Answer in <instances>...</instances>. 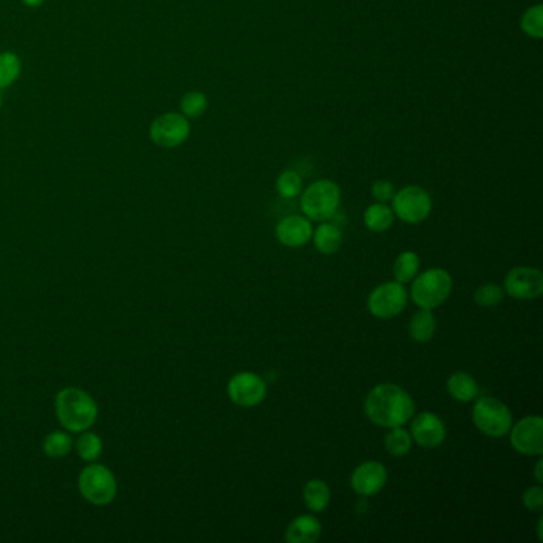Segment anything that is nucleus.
Here are the masks:
<instances>
[{
	"mask_svg": "<svg viewBox=\"0 0 543 543\" xmlns=\"http://www.w3.org/2000/svg\"><path fill=\"white\" fill-rule=\"evenodd\" d=\"M21 60L13 52L0 53V90L15 84L21 74Z\"/></svg>",
	"mask_w": 543,
	"mask_h": 543,
	"instance_id": "obj_24",
	"label": "nucleus"
},
{
	"mask_svg": "<svg viewBox=\"0 0 543 543\" xmlns=\"http://www.w3.org/2000/svg\"><path fill=\"white\" fill-rule=\"evenodd\" d=\"M475 405L472 408V419L475 427L482 434L491 438H500L505 436L513 426V414L510 408L500 402L499 398L483 397L475 398Z\"/></svg>",
	"mask_w": 543,
	"mask_h": 543,
	"instance_id": "obj_5",
	"label": "nucleus"
},
{
	"mask_svg": "<svg viewBox=\"0 0 543 543\" xmlns=\"http://www.w3.org/2000/svg\"><path fill=\"white\" fill-rule=\"evenodd\" d=\"M275 190L283 198H297L303 192V179L295 171H283L275 180Z\"/></svg>",
	"mask_w": 543,
	"mask_h": 543,
	"instance_id": "obj_26",
	"label": "nucleus"
},
{
	"mask_svg": "<svg viewBox=\"0 0 543 543\" xmlns=\"http://www.w3.org/2000/svg\"><path fill=\"white\" fill-rule=\"evenodd\" d=\"M394 219H395V214L392 207L387 206L386 203H375L368 206L363 214L365 227L373 233H384L389 230L390 227L394 225Z\"/></svg>",
	"mask_w": 543,
	"mask_h": 543,
	"instance_id": "obj_21",
	"label": "nucleus"
},
{
	"mask_svg": "<svg viewBox=\"0 0 543 543\" xmlns=\"http://www.w3.org/2000/svg\"><path fill=\"white\" fill-rule=\"evenodd\" d=\"M70 450H72V438L61 430L52 432L44 442V451L48 458H53V459L68 456Z\"/></svg>",
	"mask_w": 543,
	"mask_h": 543,
	"instance_id": "obj_25",
	"label": "nucleus"
},
{
	"mask_svg": "<svg viewBox=\"0 0 543 543\" xmlns=\"http://www.w3.org/2000/svg\"><path fill=\"white\" fill-rule=\"evenodd\" d=\"M504 291L515 299H537L543 293V275L540 269L516 267L510 269L504 281Z\"/></svg>",
	"mask_w": 543,
	"mask_h": 543,
	"instance_id": "obj_12",
	"label": "nucleus"
},
{
	"mask_svg": "<svg viewBox=\"0 0 543 543\" xmlns=\"http://www.w3.org/2000/svg\"><path fill=\"white\" fill-rule=\"evenodd\" d=\"M78 456L86 462H94L100 459V452H102V440L96 434L86 432L77 440Z\"/></svg>",
	"mask_w": 543,
	"mask_h": 543,
	"instance_id": "obj_29",
	"label": "nucleus"
},
{
	"mask_svg": "<svg viewBox=\"0 0 543 543\" xmlns=\"http://www.w3.org/2000/svg\"><path fill=\"white\" fill-rule=\"evenodd\" d=\"M408 305V291L403 283H384L378 285L368 297L367 307L378 319H394Z\"/></svg>",
	"mask_w": 543,
	"mask_h": 543,
	"instance_id": "obj_8",
	"label": "nucleus"
},
{
	"mask_svg": "<svg viewBox=\"0 0 543 543\" xmlns=\"http://www.w3.org/2000/svg\"><path fill=\"white\" fill-rule=\"evenodd\" d=\"M521 29L532 39H542L543 7L540 4L524 12V15L521 18Z\"/></svg>",
	"mask_w": 543,
	"mask_h": 543,
	"instance_id": "obj_27",
	"label": "nucleus"
},
{
	"mask_svg": "<svg viewBox=\"0 0 543 543\" xmlns=\"http://www.w3.org/2000/svg\"><path fill=\"white\" fill-rule=\"evenodd\" d=\"M510 443L513 450L523 456L543 454V421L540 416H526L510 428Z\"/></svg>",
	"mask_w": 543,
	"mask_h": 543,
	"instance_id": "obj_11",
	"label": "nucleus"
},
{
	"mask_svg": "<svg viewBox=\"0 0 543 543\" xmlns=\"http://www.w3.org/2000/svg\"><path fill=\"white\" fill-rule=\"evenodd\" d=\"M384 448L394 458H405L413 448V438L403 426L392 427L384 438Z\"/></svg>",
	"mask_w": 543,
	"mask_h": 543,
	"instance_id": "obj_23",
	"label": "nucleus"
},
{
	"mask_svg": "<svg viewBox=\"0 0 543 543\" xmlns=\"http://www.w3.org/2000/svg\"><path fill=\"white\" fill-rule=\"evenodd\" d=\"M504 295V287L498 283H484L475 291V303L483 307H498L502 303Z\"/></svg>",
	"mask_w": 543,
	"mask_h": 543,
	"instance_id": "obj_30",
	"label": "nucleus"
},
{
	"mask_svg": "<svg viewBox=\"0 0 543 543\" xmlns=\"http://www.w3.org/2000/svg\"><path fill=\"white\" fill-rule=\"evenodd\" d=\"M432 198L422 187L408 185L392 198V211L402 222L421 223L432 212Z\"/></svg>",
	"mask_w": 543,
	"mask_h": 543,
	"instance_id": "obj_7",
	"label": "nucleus"
},
{
	"mask_svg": "<svg viewBox=\"0 0 543 543\" xmlns=\"http://www.w3.org/2000/svg\"><path fill=\"white\" fill-rule=\"evenodd\" d=\"M180 110H182V116H187L188 120L204 116L207 110L206 94L201 92H187L180 100Z\"/></svg>",
	"mask_w": 543,
	"mask_h": 543,
	"instance_id": "obj_28",
	"label": "nucleus"
},
{
	"mask_svg": "<svg viewBox=\"0 0 543 543\" xmlns=\"http://www.w3.org/2000/svg\"><path fill=\"white\" fill-rule=\"evenodd\" d=\"M313 231L311 220L305 215H289L275 225V237L285 247L307 244L313 237Z\"/></svg>",
	"mask_w": 543,
	"mask_h": 543,
	"instance_id": "obj_15",
	"label": "nucleus"
},
{
	"mask_svg": "<svg viewBox=\"0 0 543 543\" xmlns=\"http://www.w3.org/2000/svg\"><path fill=\"white\" fill-rule=\"evenodd\" d=\"M537 534H539V540H542V520L539 521L537 524Z\"/></svg>",
	"mask_w": 543,
	"mask_h": 543,
	"instance_id": "obj_35",
	"label": "nucleus"
},
{
	"mask_svg": "<svg viewBox=\"0 0 543 543\" xmlns=\"http://www.w3.org/2000/svg\"><path fill=\"white\" fill-rule=\"evenodd\" d=\"M523 505L524 508L532 513H540L543 510V490L540 484L531 486L523 492Z\"/></svg>",
	"mask_w": 543,
	"mask_h": 543,
	"instance_id": "obj_31",
	"label": "nucleus"
},
{
	"mask_svg": "<svg viewBox=\"0 0 543 543\" xmlns=\"http://www.w3.org/2000/svg\"><path fill=\"white\" fill-rule=\"evenodd\" d=\"M78 490L90 504L104 507L116 498V480L108 467L90 464L78 476Z\"/></svg>",
	"mask_w": 543,
	"mask_h": 543,
	"instance_id": "obj_6",
	"label": "nucleus"
},
{
	"mask_svg": "<svg viewBox=\"0 0 543 543\" xmlns=\"http://www.w3.org/2000/svg\"><path fill=\"white\" fill-rule=\"evenodd\" d=\"M330 498H331V492H330L329 484L323 480L314 478L305 484L303 500L311 512H323L329 507Z\"/></svg>",
	"mask_w": 543,
	"mask_h": 543,
	"instance_id": "obj_20",
	"label": "nucleus"
},
{
	"mask_svg": "<svg viewBox=\"0 0 543 543\" xmlns=\"http://www.w3.org/2000/svg\"><path fill=\"white\" fill-rule=\"evenodd\" d=\"M26 7L37 8L45 4V0H21Z\"/></svg>",
	"mask_w": 543,
	"mask_h": 543,
	"instance_id": "obj_34",
	"label": "nucleus"
},
{
	"mask_svg": "<svg viewBox=\"0 0 543 543\" xmlns=\"http://www.w3.org/2000/svg\"><path fill=\"white\" fill-rule=\"evenodd\" d=\"M341 203V190L333 180L322 179L309 185L301 193L299 206L301 212L311 222H327L333 219Z\"/></svg>",
	"mask_w": 543,
	"mask_h": 543,
	"instance_id": "obj_3",
	"label": "nucleus"
},
{
	"mask_svg": "<svg viewBox=\"0 0 543 543\" xmlns=\"http://www.w3.org/2000/svg\"><path fill=\"white\" fill-rule=\"evenodd\" d=\"M2 92H0V108H2Z\"/></svg>",
	"mask_w": 543,
	"mask_h": 543,
	"instance_id": "obj_36",
	"label": "nucleus"
},
{
	"mask_svg": "<svg viewBox=\"0 0 543 543\" xmlns=\"http://www.w3.org/2000/svg\"><path fill=\"white\" fill-rule=\"evenodd\" d=\"M411 299L421 309H435L450 299L452 291V277L446 269L430 268L411 281Z\"/></svg>",
	"mask_w": 543,
	"mask_h": 543,
	"instance_id": "obj_4",
	"label": "nucleus"
},
{
	"mask_svg": "<svg viewBox=\"0 0 543 543\" xmlns=\"http://www.w3.org/2000/svg\"><path fill=\"white\" fill-rule=\"evenodd\" d=\"M190 131V122L187 116L169 112L158 116L150 124V139L154 144L163 148H176L188 139Z\"/></svg>",
	"mask_w": 543,
	"mask_h": 543,
	"instance_id": "obj_9",
	"label": "nucleus"
},
{
	"mask_svg": "<svg viewBox=\"0 0 543 543\" xmlns=\"http://www.w3.org/2000/svg\"><path fill=\"white\" fill-rule=\"evenodd\" d=\"M436 319L432 311L421 309L414 314L408 323V331L414 343H428L435 335Z\"/></svg>",
	"mask_w": 543,
	"mask_h": 543,
	"instance_id": "obj_19",
	"label": "nucleus"
},
{
	"mask_svg": "<svg viewBox=\"0 0 543 543\" xmlns=\"http://www.w3.org/2000/svg\"><path fill=\"white\" fill-rule=\"evenodd\" d=\"M311 239L319 252L323 255H333L343 244V231L333 223L321 222V225L313 231Z\"/></svg>",
	"mask_w": 543,
	"mask_h": 543,
	"instance_id": "obj_18",
	"label": "nucleus"
},
{
	"mask_svg": "<svg viewBox=\"0 0 543 543\" xmlns=\"http://www.w3.org/2000/svg\"><path fill=\"white\" fill-rule=\"evenodd\" d=\"M56 414L62 427L70 432H84L98 419V405L84 390L66 387L56 395Z\"/></svg>",
	"mask_w": 543,
	"mask_h": 543,
	"instance_id": "obj_2",
	"label": "nucleus"
},
{
	"mask_svg": "<svg viewBox=\"0 0 543 543\" xmlns=\"http://www.w3.org/2000/svg\"><path fill=\"white\" fill-rule=\"evenodd\" d=\"M387 483V470L378 460L362 462L351 475V488L360 498H371L379 494Z\"/></svg>",
	"mask_w": 543,
	"mask_h": 543,
	"instance_id": "obj_13",
	"label": "nucleus"
},
{
	"mask_svg": "<svg viewBox=\"0 0 543 543\" xmlns=\"http://www.w3.org/2000/svg\"><path fill=\"white\" fill-rule=\"evenodd\" d=\"M410 435L422 448H438L446 438V426L440 416L432 411H422L414 418Z\"/></svg>",
	"mask_w": 543,
	"mask_h": 543,
	"instance_id": "obj_14",
	"label": "nucleus"
},
{
	"mask_svg": "<svg viewBox=\"0 0 543 543\" xmlns=\"http://www.w3.org/2000/svg\"><path fill=\"white\" fill-rule=\"evenodd\" d=\"M368 419L379 427L392 428L405 426L414 416L413 398L397 384H378L368 392L365 400Z\"/></svg>",
	"mask_w": 543,
	"mask_h": 543,
	"instance_id": "obj_1",
	"label": "nucleus"
},
{
	"mask_svg": "<svg viewBox=\"0 0 543 543\" xmlns=\"http://www.w3.org/2000/svg\"><path fill=\"white\" fill-rule=\"evenodd\" d=\"M419 268H421V260H419V255L411 251H405V252L400 253L397 257V260L394 263V277L395 281L400 283H411L416 275H419Z\"/></svg>",
	"mask_w": 543,
	"mask_h": 543,
	"instance_id": "obj_22",
	"label": "nucleus"
},
{
	"mask_svg": "<svg viewBox=\"0 0 543 543\" xmlns=\"http://www.w3.org/2000/svg\"><path fill=\"white\" fill-rule=\"evenodd\" d=\"M395 195L394 185L390 184L389 180H376L375 184L371 185V196L376 199V203H389Z\"/></svg>",
	"mask_w": 543,
	"mask_h": 543,
	"instance_id": "obj_32",
	"label": "nucleus"
},
{
	"mask_svg": "<svg viewBox=\"0 0 543 543\" xmlns=\"http://www.w3.org/2000/svg\"><path fill=\"white\" fill-rule=\"evenodd\" d=\"M542 468L543 460L542 456H540V458H539V460H537L536 470H534V476H536V482L539 483V484H542L543 482Z\"/></svg>",
	"mask_w": 543,
	"mask_h": 543,
	"instance_id": "obj_33",
	"label": "nucleus"
},
{
	"mask_svg": "<svg viewBox=\"0 0 543 543\" xmlns=\"http://www.w3.org/2000/svg\"><path fill=\"white\" fill-rule=\"evenodd\" d=\"M321 521L313 515H299L285 529L283 540L289 543H315L321 539Z\"/></svg>",
	"mask_w": 543,
	"mask_h": 543,
	"instance_id": "obj_16",
	"label": "nucleus"
},
{
	"mask_svg": "<svg viewBox=\"0 0 543 543\" xmlns=\"http://www.w3.org/2000/svg\"><path fill=\"white\" fill-rule=\"evenodd\" d=\"M268 386L260 375L253 371H241L231 378L227 386V394L231 402L243 408L260 405L267 397Z\"/></svg>",
	"mask_w": 543,
	"mask_h": 543,
	"instance_id": "obj_10",
	"label": "nucleus"
},
{
	"mask_svg": "<svg viewBox=\"0 0 543 543\" xmlns=\"http://www.w3.org/2000/svg\"><path fill=\"white\" fill-rule=\"evenodd\" d=\"M446 389L448 394L460 403L474 402L475 398L480 395V386L476 383V379L466 371L452 373L446 381Z\"/></svg>",
	"mask_w": 543,
	"mask_h": 543,
	"instance_id": "obj_17",
	"label": "nucleus"
}]
</instances>
